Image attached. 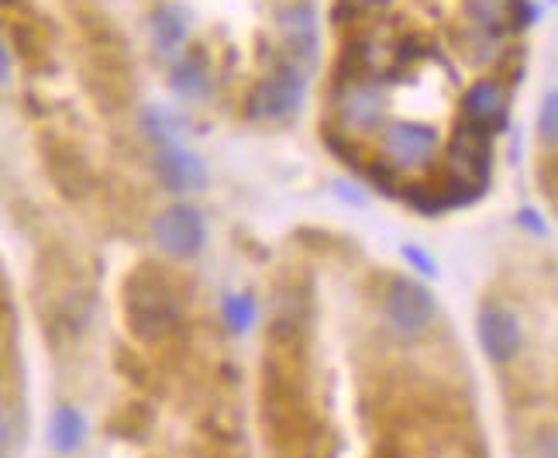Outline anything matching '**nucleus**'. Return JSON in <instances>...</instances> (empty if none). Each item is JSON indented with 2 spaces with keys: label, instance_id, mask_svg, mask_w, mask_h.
I'll use <instances>...</instances> for the list:
<instances>
[{
  "label": "nucleus",
  "instance_id": "obj_1",
  "mask_svg": "<svg viewBox=\"0 0 558 458\" xmlns=\"http://www.w3.org/2000/svg\"><path fill=\"white\" fill-rule=\"evenodd\" d=\"M76 32H80V83L90 94L100 111H121L132 100L135 80H132V59H128L124 38L118 25L97 8H76L73 11Z\"/></svg>",
  "mask_w": 558,
  "mask_h": 458
},
{
  "label": "nucleus",
  "instance_id": "obj_2",
  "mask_svg": "<svg viewBox=\"0 0 558 458\" xmlns=\"http://www.w3.org/2000/svg\"><path fill=\"white\" fill-rule=\"evenodd\" d=\"M124 317L132 335L145 345L166 341L180 324L177 282L156 262H142L124 279Z\"/></svg>",
  "mask_w": 558,
  "mask_h": 458
},
{
  "label": "nucleus",
  "instance_id": "obj_3",
  "mask_svg": "<svg viewBox=\"0 0 558 458\" xmlns=\"http://www.w3.org/2000/svg\"><path fill=\"white\" fill-rule=\"evenodd\" d=\"M307 70L293 59H279L272 73L263 76L248 94V118L255 121H287L296 114V107L304 104L307 94Z\"/></svg>",
  "mask_w": 558,
  "mask_h": 458
},
{
  "label": "nucleus",
  "instance_id": "obj_4",
  "mask_svg": "<svg viewBox=\"0 0 558 458\" xmlns=\"http://www.w3.org/2000/svg\"><path fill=\"white\" fill-rule=\"evenodd\" d=\"M41 162H46V172L52 186L66 196V201H83L94 190V169L83 156V148L73 145L62 135H46L41 138Z\"/></svg>",
  "mask_w": 558,
  "mask_h": 458
},
{
  "label": "nucleus",
  "instance_id": "obj_5",
  "mask_svg": "<svg viewBox=\"0 0 558 458\" xmlns=\"http://www.w3.org/2000/svg\"><path fill=\"white\" fill-rule=\"evenodd\" d=\"M383 317L397 335L414 338V335L427 332V324L435 321V300L421 282L397 276V279H390V287L383 293Z\"/></svg>",
  "mask_w": 558,
  "mask_h": 458
},
{
  "label": "nucleus",
  "instance_id": "obj_6",
  "mask_svg": "<svg viewBox=\"0 0 558 458\" xmlns=\"http://www.w3.org/2000/svg\"><path fill=\"white\" fill-rule=\"evenodd\" d=\"M276 32H279V41H283V49H287V59L311 70V65L317 62V46H320L317 11H314L311 0H287V4L276 11Z\"/></svg>",
  "mask_w": 558,
  "mask_h": 458
},
{
  "label": "nucleus",
  "instance_id": "obj_7",
  "mask_svg": "<svg viewBox=\"0 0 558 458\" xmlns=\"http://www.w3.org/2000/svg\"><path fill=\"white\" fill-rule=\"evenodd\" d=\"M386 86L376 76H355L341 83L338 94V118L352 131H376L386 121Z\"/></svg>",
  "mask_w": 558,
  "mask_h": 458
},
{
  "label": "nucleus",
  "instance_id": "obj_8",
  "mask_svg": "<svg viewBox=\"0 0 558 458\" xmlns=\"http://www.w3.org/2000/svg\"><path fill=\"white\" fill-rule=\"evenodd\" d=\"M153 234H156V245L166 255H173V258H193V255L204 249L207 228H204V217H201L197 207L177 204V207H166L156 217Z\"/></svg>",
  "mask_w": 558,
  "mask_h": 458
},
{
  "label": "nucleus",
  "instance_id": "obj_9",
  "mask_svg": "<svg viewBox=\"0 0 558 458\" xmlns=\"http://www.w3.org/2000/svg\"><path fill=\"white\" fill-rule=\"evenodd\" d=\"M476 335H480V345L489 355V362L507 365L521 355L524 327H521V317L510 308H504V303H483L480 321H476Z\"/></svg>",
  "mask_w": 558,
  "mask_h": 458
},
{
  "label": "nucleus",
  "instance_id": "obj_10",
  "mask_svg": "<svg viewBox=\"0 0 558 458\" xmlns=\"http://www.w3.org/2000/svg\"><path fill=\"white\" fill-rule=\"evenodd\" d=\"M438 148V131L421 121H397L383 131V156L393 169H421Z\"/></svg>",
  "mask_w": 558,
  "mask_h": 458
},
{
  "label": "nucleus",
  "instance_id": "obj_11",
  "mask_svg": "<svg viewBox=\"0 0 558 458\" xmlns=\"http://www.w3.org/2000/svg\"><path fill=\"white\" fill-rule=\"evenodd\" d=\"M489 162H493L489 135L462 121L452 135V145H448V169H452L462 183L483 193L489 183Z\"/></svg>",
  "mask_w": 558,
  "mask_h": 458
},
{
  "label": "nucleus",
  "instance_id": "obj_12",
  "mask_svg": "<svg viewBox=\"0 0 558 458\" xmlns=\"http://www.w3.org/2000/svg\"><path fill=\"white\" fill-rule=\"evenodd\" d=\"M462 121L486 131V135H500L507 131V118H510V104H507V91L500 80H476L462 94Z\"/></svg>",
  "mask_w": 558,
  "mask_h": 458
},
{
  "label": "nucleus",
  "instance_id": "obj_13",
  "mask_svg": "<svg viewBox=\"0 0 558 458\" xmlns=\"http://www.w3.org/2000/svg\"><path fill=\"white\" fill-rule=\"evenodd\" d=\"M8 17V46L11 52H17V59L28 65V70H41V65L49 62V52H52V38H49V28L46 21H41L32 4L28 8H17L14 11H4Z\"/></svg>",
  "mask_w": 558,
  "mask_h": 458
},
{
  "label": "nucleus",
  "instance_id": "obj_14",
  "mask_svg": "<svg viewBox=\"0 0 558 458\" xmlns=\"http://www.w3.org/2000/svg\"><path fill=\"white\" fill-rule=\"evenodd\" d=\"M153 172H156V180L173 193H197L207 183V169H204L201 156H193V152L183 145L159 148L153 159Z\"/></svg>",
  "mask_w": 558,
  "mask_h": 458
},
{
  "label": "nucleus",
  "instance_id": "obj_15",
  "mask_svg": "<svg viewBox=\"0 0 558 458\" xmlns=\"http://www.w3.org/2000/svg\"><path fill=\"white\" fill-rule=\"evenodd\" d=\"M186 28H190V14H186V8L177 4V0H162V4H156V11L148 14V32H153V46L162 56L180 52V46L186 41Z\"/></svg>",
  "mask_w": 558,
  "mask_h": 458
},
{
  "label": "nucleus",
  "instance_id": "obj_16",
  "mask_svg": "<svg viewBox=\"0 0 558 458\" xmlns=\"http://www.w3.org/2000/svg\"><path fill=\"white\" fill-rule=\"evenodd\" d=\"M169 86L180 100H201L210 86V65L204 49H190L183 59H177L173 76H169Z\"/></svg>",
  "mask_w": 558,
  "mask_h": 458
},
{
  "label": "nucleus",
  "instance_id": "obj_17",
  "mask_svg": "<svg viewBox=\"0 0 558 458\" xmlns=\"http://www.w3.org/2000/svg\"><path fill=\"white\" fill-rule=\"evenodd\" d=\"M83 434H87V424H83L80 410L73 407H59L56 418H52V427H49V442L56 451L70 455L83 445Z\"/></svg>",
  "mask_w": 558,
  "mask_h": 458
},
{
  "label": "nucleus",
  "instance_id": "obj_18",
  "mask_svg": "<svg viewBox=\"0 0 558 458\" xmlns=\"http://www.w3.org/2000/svg\"><path fill=\"white\" fill-rule=\"evenodd\" d=\"M142 131L153 142H159V148H166V145H177L183 121L173 111H166V107H145V111H142Z\"/></svg>",
  "mask_w": 558,
  "mask_h": 458
},
{
  "label": "nucleus",
  "instance_id": "obj_19",
  "mask_svg": "<svg viewBox=\"0 0 558 458\" xmlns=\"http://www.w3.org/2000/svg\"><path fill=\"white\" fill-rule=\"evenodd\" d=\"M538 138L548 148H558V86H551L538 107Z\"/></svg>",
  "mask_w": 558,
  "mask_h": 458
},
{
  "label": "nucleus",
  "instance_id": "obj_20",
  "mask_svg": "<svg viewBox=\"0 0 558 458\" xmlns=\"http://www.w3.org/2000/svg\"><path fill=\"white\" fill-rule=\"evenodd\" d=\"M225 321L231 332H248V327L255 324V300L252 297H228L225 300Z\"/></svg>",
  "mask_w": 558,
  "mask_h": 458
},
{
  "label": "nucleus",
  "instance_id": "obj_21",
  "mask_svg": "<svg viewBox=\"0 0 558 458\" xmlns=\"http://www.w3.org/2000/svg\"><path fill=\"white\" fill-rule=\"evenodd\" d=\"M538 17H542V8L534 4V0H513V8H510V32H524Z\"/></svg>",
  "mask_w": 558,
  "mask_h": 458
},
{
  "label": "nucleus",
  "instance_id": "obj_22",
  "mask_svg": "<svg viewBox=\"0 0 558 458\" xmlns=\"http://www.w3.org/2000/svg\"><path fill=\"white\" fill-rule=\"evenodd\" d=\"M531 458H558V431H542L531 445Z\"/></svg>",
  "mask_w": 558,
  "mask_h": 458
},
{
  "label": "nucleus",
  "instance_id": "obj_23",
  "mask_svg": "<svg viewBox=\"0 0 558 458\" xmlns=\"http://www.w3.org/2000/svg\"><path fill=\"white\" fill-rule=\"evenodd\" d=\"M403 258H407V262H411V266H414L417 273H424V276H435V262H432V258H427V255H424L421 249H414V245H407V249H403Z\"/></svg>",
  "mask_w": 558,
  "mask_h": 458
},
{
  "label": "nucleus",
  "instance_id": "obj_24",
  "mask_svg": "<svg viewBox=\"0 0 558 458\" xmlns=\"http://www.w3.org/2000/svg\"><path fill=\"white\" fill-rule=\"evenodd\" d=\"M518 221H521V225H527V228H531L534 234H545V225H542L538 217H534V210H527V207L521 210V217H518Z\"/></svg>",
  "mask_w": 558,
  "mask_h": 458
}]
</instances>
